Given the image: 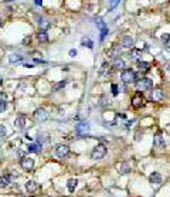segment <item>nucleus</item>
<instances>
[{
    "instance_id": "31",
    "label": "nucleus",
    "mask_w": 170,
    "mask_h": 197,
    "mask_svg": "<svg viewBox=\"0 0 170 197\" xmlns=\"http://www.w3.org/2000/svg\"><path fill=\"white\" fill-rule=\"evenodd\" d=\"M7 102H6V101H2V102H0V112H4L6 109H7Z\"/></svg>"
},
{
    "instance_id": "11",
    "label": "nucleus",
    "mask_w": 170,
    "mask_h": 197,
    "mask_svg": "<svg viewBox=\"0 0 170 197\" xmlns=\"http://www.w3.org/2000/svg\"><path fill=\"white\" fill-rule=\"evenodd\" d=\"M37 189H39V186H37V183L34 182V180L26 182V190H27V193H30V194H36Z\"/></svg>"
},
{
    "instance_id": "17",
    "label": "nucleus",
    "mask_w": 170,
    "mask_h": 197,
    "mask_svg": "<svg viewBox=\"0 0 170 197\" xmlns=\"http://www.w3.org/2000/svg\"><path fill=\"white\" fill-rule=\"evenodd\" d=\"M14 126L17 129H24V126H26V118L24 116H19L14 121Z\"/></svg>"
},
{
    "instance_id": "20",
    "label": "nucleus",
    "mask_w": 170,
    "mask_h": 197,
    "mask_svg": "<svg viewBox=\"0 0 170 197\" xmlns=\"http://www.w3.org/2000/svg\"><path fill=\"white\" fill-rule=\"evenodd\" d=\"M130 58L135 61H140L142 60V51L140 50H132L130 51Z\"/></svg>"
},
{
    "instance_id": "35",
    "label": "nucleus",
    "mask_w": 170,
    "mask_h": 197,
    "mask_svg": "<svg viewBox=\"0 0 170 197\" xmlns=\"http://www.w3.org/2000/svg\"><path fill=\"white\" fill-rule=\"evenodd\" d=\"M0 101H7V94L6 92H0Z\"/></svg>"
},
{
    "instance_id": "40",
    "label": "nucleus",
    "mask_w": 170,
    "mask_h": 197,
    "mask_svg": "<svg viewBox=\"0 0 170 197\" xmlns=\"http://www.w3.org/2000/svg\"><path fill=\"white\" fill-rule=\"evenodd\" d=\"M167 71H169V72H170V64H169V65H167Z\"/></svg>"
},
{
    "instance_id": "33",
    "label": "nucleus",
    "mask_w": 170,
    "mask_h": 197,
    "mask_svg": "<svg viewBox=\"0 0 170 197\" xmlns=\"http://www.w3.org/2000/svg\"><path fill=\"white\" fill-rule=\"evenodd\" d=\"M65 84H67V82H65V81H61V82H58V84H57V87L54 88V91L60 89V88H64V87H65Z\"/></svg>"
},
{
    "instance_id": "19",
    "label": "nucleus",
    "mask_w": 170,
    "mask_h": 197,
    "mask_svg": "<svg viewBox=\"0 0 170 197\" xmlns=\"http://www.w3.org/2000/svg\"><path fill=\"white\" fill-rule=\"evenodd\" d=\"M77 184H78V180L77 179H70V180L67 182V187H68V190L72 193L75 189H77Z\"/></svg>"
},
{
    "instance_id": "21",
    "label": "nucleus",
    "mask_w": 170,
    "mask_h": 197,
    "mask_svg": "<svg viewBox=\"0 0 170 197\" xmlns=\"http://www.w3.org/2000/svg\"><path fill=\"white\" fill-rule=\"evenodd\" d=\"M10 182H12V177L9 174H3L0 177V186H9Z\"/></svg>"
},
{
    "instance_id": "4",
    "label": "nucleus",
    "mask_w": 170,
    "mask_h": 197,
    "mask_svg": "<svg viewBox=\"0 0 170 197\" xmlns=\"http://www.w3.org/2000/svg\"><path fill=\"white\" fill-rule=\"evenodd\" d=\"M136 87L139 91H146L149 89V88L153 87V81H152L150 78H142L136 82Z\"/></svg>"
},
{
    "instance_id": "24",
    "label": "nucleus",
    "mask_w": 170,
    "mask_h": 197,
    "mask_svg": "<svg viewBox=\"0 0 170 197\" xmlns=\"http://www.w3.org/2000/svg\"><path fill=\"white\" fill-rule=\"evenodd\" d=\"M23 60H24V57L23 55H20V54H12L9 57L10 62H20V61H23Z\"/></svg>"
},
{
    "instance_id": "18",
    "label": "nucleus",
    "mask_w": 170,
    "mask_h": 197,
    "mask_svg": "<svg viewBox=\"0 0 170 197\" xmlns=\"http://www.w3.org/2000/svg\"><path fill=\"white\" fill-rule=\"evenodd\" d=\"M132 45H133V38H132L130 36H125L123 37V41H122V47L130 48Z\"/></svg>"
},
{
    "instance_id": "3",
    "label": "nucleus",
    "mask_w": 170,
    "mask_h": 197,
    "mask_svg": "<svg viewBox=\"0 0 170 197\" xmlns=\"http://www.w3.org/2000/svg\"><path fill=\"white\" fill-rule=\"evenodd\" d=\"M68 153H70V147L67 145H58L55 147V156L58 159H65L68 156Z\"/></svg>"
},
{
    "instance_id": "13",
    "label": "nucleus",
    "mask_w": 170,
    "mask_h": 197,
    "mask_svg": "<svg viewBox=\"0 0 170 197\" xmlns=\"http://www.w3.org/2000/svg\"><path fill=\"white\" fill-rule=\"evenodd\" d=\"M149 180H150V183L152 184H155V186H159L162 183V176L159 174V173H152L150 176H149Z\"/></svg>"
},
{
    "instance_id": "5",
    "label": "nucleus",
    "mask_w": 170,
    "mask_h": 197,
    "mask_svg": "<svg viewBox=\"0 0 170 197\" xmlns=\"http://www.w3.org/2000/svg\"><path fill=\"white\" fill-rule=\"evenodd\" d=\"M95 24L98 26V29L101 30V40H103V38L108 36V33H109L108 27H106V24L103 23L101 19H95Z\"/></svg>"
},
{
    "instance_id": "27",
    "label": "nucleus",
    "mask_w": 170,
    "mask_h": 197,
    "mask_svg": "<svg viewBox=\"0 0 170 197\" xmlns=\"http://www.w3.org/2000/svg\"><path fill=\"white\" fill-rule=\"evenodd\" d=\"M129 172H130V167L128 163H123L122 166H120V173L122 174H126V173H129Z\"/></svg>"
},
{
    "instance_id": "32",
    "label": "nucleus",
    "mask_w": 170,
    "mask_h": 197,
    "mask_svg": "<svg viewBox=\"0 0 170 197\" xmlns=\"http://www.w3.org/2000/svg\"><path fill=\"white\" fill-rule=\"evenodd\" d=\"M108 104H109V101L106 99L105 97H102V98H101V102H99V105H101V107H106Z\"/></svg>"
},
{
    "instance_id": "26",
    "label": "nucleus",
    "mask_w": 170,
    "mask_h": 197,
    "mask_svg": "<svg viewBox=\"0 0 170 197\" xmlns=\"http://www.w3.org/2000/svg\"><path fill=\"white\" fill-rule=\"evenodd\" d=\"M37 38H39V41H40V43H46V41L48 40V34H47L44 30H41L40 33L37 34Z\"/></svg>"
},
{
    "instance_id": "23",
    "label": "nucleus",
    "mask_w": 170,
    "mask_h": 197,
    "mask_svg": "<svg viewBox=\"0 0 170 197\" xmlns=\"http://www.w3.org/2000/svg\"><path fill=\"white\" fill-rule=\"evenodd\" d=\"M81 44L84 45V47H88V48H92L94 47V43H92V40L89 37H82Z\"/></svg>"
},
{
    "instance_id": "38",
    "label": "nucleus",
    "mask_w": 170,
    "mask_h": 197,
    "mask_svg": "<svg viewBox=\"0 0 170 197\" xmlns=\"http://www.w3.org/2000/svg\"><path fill=\"white\" fill-rule=\"evenodd\" d=\"M34 3H36L37 6H41L43 4V0H34Z\"/></svg>"
},
{
    "instance_id": "36",
    "label": "nucleus",
    "mask_w": 170,
    "mask_h": 197,
    "mask_svg": "<svg viewBox=\"0 0 170 197\" xmlns=\"http://www.w3.org/2000/svg\"><path fill=\"white\" fill-rule=\"evenodd\" d=\"M77 55V50H70V57H75Z\"/></svg>"
},
{
    "instance_id": "1",
    "label": "nucleus",
    "mask_w": 170,
    "mask_h": 197,
    "mask_svg": "<svg viewBox=\"0 0 170 197\" xmlns=\"http://www.w3.org/2000/svg\"><path fill=\"white\" fill-rule=\"evenodd\" d=\"M105 153H106L105 145H96L95 147H94L92 153H91V157L94 160H99V159H102V157L105 156Z\"/></svg>"
},
{
    "instance_id": "39",
    "label": "nucleus",
    "mask_w": 170,
    "mask_h": 197,
    "mask_svg": "<svg viewBox=\"0 0 170 197\" xmlns=\"http://www.w3.org/2000/svg\"><path fill=\"white\" fill-rule=\"evenodd\" d=\"M135 139L139 140V139H140V133H136V138H135Z\"/></svg>"
},
{
    "instance_id": "37",
    "label": "nucleus",
    "mask_w": 170,
    "mask_h": 197,
    "mask_svg": "<svg viewBox=\"0 0 170 197\" xmlns=\"http://www.w3.org/2000/svg\"><path fill=\"white\" fill-rule=\"evenodd\" d=\"M34 62H39V64H43V62H46V61H43V60H40V58H34Z\"/></svg>"
},
{
    "instance_id": "12",
    "label": "nucleus",
    "mask_w": 170,
    "mask_h": 197,
    "mask_svg": "<svg viewBox=\"0 0 170 197\" xmlns=\"http://www.w3.org/2000/svg\"><path fill=\"white\" fill-rule=\"evenodd\" d=\"M155 145L157 146V147H160V149H163V147H164V145H166L164 138H163V135H162L160 132L156 133V136H155Z\"/></svg>"
},
{
    "instance_id": "10",
    "label": "nucleus",
    "mask_w": 170,
    "mask_h": 197,
    "mask_svg": "<svg viewBox=\"0 0 170 197\" xmlns=\"http://www.w3.org/2000/svg\"><path fill=\"white\" fill-rule=\"evenodd\" d=\"M34 116H36L37 121L44 122V121H47L48 119V112L46 109H43V108H40V109H37L36 112H34Z\"/></svg>"
},
{
    "instance_id": "25",
    "label": "nucleus",
    "mask_w": 170,
    "mask_h": 197,
    "mask_svg": "<svg viewBox=\"0 0 170 197\" xmlns=\"http://www.w3.org/2000/svg\"><path fill=\"white\" fill-rule=\"evenodd\" d=\"M119 54H120V48L118 47V45L116 47H113V48H111V50L108 51V55H111V57H113V58L119 57Z\"/></svg>"
},
{
    "instance_id": "15",
    "label": "nucleus",
    "mask_w": 170,
    "mask_h": 197,
    "mask_svg": "<svg viewBox=\"0 0 170 197\" xmlns=\"http://www.w3.org/2000/svg\"><path fill=\"white\" fill-rule=\"evenodd\" d=\"M27 152H31V153H39L41 152V143H31V145H27Z\"/></svg>"
},
{
    "instance_id": "9",
    "label": "nucleus",
    "mask_w": 170,
    "mask_h": 197,
    "mask_svg": "<svg viewBox=\"0 0 170 197\" xmlns=\"http://www.w3.org/2000/svg\"><path fill=\"white\" fill-rule=\"evenodd\" d=\"M163 98H164V94H163L162 89H153L150 92V99L153 102H160Z\"/></svg>"
},
{
    "instance_id": "28",
    "label": "nucleus",
    "mask_w": 170,
    "mask_h": 197,
    "mask_svg": "<svg viewBox=\"0 0 170 197\" xmlns=\"http://www.w3.org/2000/svg\"><path fill=\"white\" fill-rule=\"evenodd\" d=\"M162 41L164 43V45H167L170 48V34H163L162 36Z\"/></svg>"
},
{
    "instance_id": "6",
    "label": "nucleus",
    "mask_w": 170,
    "mask_h": 197,
    "mask_svg": "<svg viewBox=\"0 0 170 197\" xmlns=\"http://www.w3.org/2000/svg\"><path fill=\"white\" fill-rule=\"evenodd\" d=\"M89 129H91V126H89L88 122H81V124H78L77 126H75V131H77L78 135H85V133L89 132Z\"/></svg>"
},
{
    "instance_id": "30",
    "label": "nucleus",
    "mask_w": 170,
    "mask_h": 197,
    "mask_svg": "<svg viewBox=\"0 0 170 197\" xmlns=\"http://www.w3.org/2000/svg\"><path fill=\"white\" fill-rule=\"evenodd\" d=\"M6 133H7V129H6L4 125H0V138H4Z\"/></svg>"
},
{
    "instance_id": "7",
    "label": "nucleus",
    "mask_w": 170,
    "mask_h": 197,
    "mask_svg": "<svg viewBox=\"0 0 170 197\" xmlns=\"http://www.w3.org/2000/svg\"><path fill=\"white\" fill-rule=\"evenodd\" d=\"M33 166H34V160L31 159V157H29V156H24V157H21V167L24 169V170H31L33 169Z\"/></svg>"
},
{
    "instance_id": "34",
    "label": "nucleus",
    "mask_w": 170,
    "mask_h": 197,
    "mask_svg": "<svg viewBox=\"0 0 170 197\" xmlns=\"http://www.w3.org/2000/svg\"><path fill=\"white\" fill-rule=\"evenodd\" d=\"M111 88H112V94L113 95H118V85H116V84H112V87H111Z\"/></svg>"
},
{
    "instance_id": "2",
    "label": "nucleus",
    "mask_w": 170,
    "mask_h": 197,
    "mask_svg": "<svg viewBox=\"0 0 170 197\" xmlns=\"http://www.w3.org/2000/svg\"><path fill=\"white\" fill-rule=\"evenodd\" d=\"M120 78H122V81H123L125 84L133 82V81L136 79V74H135L133 70L128 68V70H123V71H122V74H120Z\"/></svg>"
},
{
    "instance_id": "16",
    "label": "nucleus",
    "mask_w": 170,
    "mask_h": 197,
    "mask_svg": "<svg viewBox=\"0 0 170 197\" xmlns=\"http://www.w3.org/2000/svg\"><path fill=\"white\" fill-rule=\"evenodd\" d=\"M138 68H139L140 72H147L149 68H150V64L149 62H145V61H138Z\"/></svg>"
},
{
    "instance_id": "14",
    "label": "nucleus",
    "mask_w": 170,
    "mask_h": 197,
    "mask_svg": "<svg viewBox=\"0 0 170 197\" xmlns=\"http://www.w3.org/2000/svg\"><path fill=\"white\" fill-rule=\"evenodd\" d=\"M112 68H115V70L125 68V61L122 58H119V57H115L113 58V62H112Z\"/></svg>"
},
{
    "instance_id": "29",
    "label": "nucleus",
    "mask_w": 170,
    "mask_h": 197,
    "mask_svg": "<svg viewBox=\"0 0 170 197\" xmlns=\"http://www.w3.org/2000/svg\"><path fill=\"white\" fill-rule=\"evenodd\" d=\"M119 3H120V0H109V10H113Z\"/></svg>"
},
{
    "instance_id": "22",
    "label": "nucleus",
    "mask_w": 170,
    "mask_h": 197,
    "mask_svg": "<svg viewBox=\"0 0 170 197\" xmlns=\"http://www.w3.org/2000/svg\"><path fill=\"white\" fill-rule=\"evenodd\" d=\"M111 72H112V68H111L108 64H103L102 65V70H101V74H102L103 77H109Z\"/></svg>"
},
{
    "instance_id": "8",
    "label": "nucleus",
    "mask_w": 170,
    "mask_h": 197,
    "mask_svg": "<svg viewBox=\"0 0 170 197\" xmlns=\"http://www.w3.org/2000/svg\"><path fill=\"white\" fill-rule=\"evenodd\" d=\"M143 104H145L143 95H142V92H138L133 97V99H132V105H133L135 108H142V107H143Z\"/></svg>"
}]
</instances>
